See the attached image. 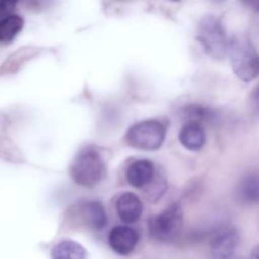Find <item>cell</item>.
Masks as SVG:
<instances>
[{
    "instance_id": "obj_1",
    "label": "cell",
    "mask_w": 259,
    "mask_h": 259,
    "mask_svg": "<svg viewBox=\"0 0 259 259\" xmlns=\"http://www.w3.org/2000/svg\"><path fill=\"white\" fill-rule=\"evenodd\" d=\"M106 166L96 149L85 148L77 154L70 167L73 181L83 187H95L105 177Z\"/></svg>"
},
{
    "instance_id": "obj_5",
    "label": "cell",
    "mask_w": 259,
    "mask_h": 259,
    "mask_svg": "<svg viewBox=\"0 0 259 259\" xmlns=\"http://www.w3.org/2000/svg\"><path fill=\"white\" fill-rule=\"evenodd\" d=\"M166 139V126L159 120H143L134 124L125 134L126 143L141 151H156Z\"/></svg>"
},
{
    "instance_id": "obj_20",
    "label": "cell",
    "mask_w": 259,
    "mask_h": 259,
    "mask_svg": "<svg viewBox=\"0 0 259 259\" xmlns=\"http://www.w3.org/2000/svg\"><path fill=\"white\" fill-rule=\"evenodd\" d=\"M211 2H214V3H222V2H224V0H211Z\"/></svg>"
},
{
    "instance_id": "obj_21",
    "label": "cell",
    "mask_w": 259,
    "mask_h": 259,
    "mask_svg": "<svg viewBox=\"0 0 259 259\" xmlns=\"http://www.w3.org/2000/svg\"><path fill=\"white\" fill-rule=\"evenodd\" d=\"M174 2H177V0H174Z\"/></svg>"
},
{
    "instance_id": "obj_8",
    "label": "cell",
    "mask_w": 259,
    "mask_h": 259,
    "mask_svg": "<svg viewBox=\"0 0 259 259\" xmlns=\"http://www.w3.org/2000/svg\"><path fill=\"white\" fill-rule=\"evenodd\" d=\"M116 212L121 222L133 224L141 219L143 212V204L141 199L133 192H124L116 200Z\"/></svg>"
},
{
    "instance_id": "obj_13",
    "label": "cell",
    "mask_w": 259,
    "mask_h": 259,
    "mask_svg": "<svg viewBox=\"0 0 259 259\" xmlns=\"http://www.w3.org/2000/svg\"><path fill=\"white\" fill-rule=\"evenodd\" d=\"M86 255L85 248L71 239L61 240L51 250L52 259H86Z\"/></svg>"
},
{
    "instance_id": "obj_4",
    "label": "cell",
    "mask_w": 259,
    "mask_h": 259,
    "mask_svg": "<svg viewBox=\"0 0 259 259\" xmlns=\"http://www.w3.org/2000/svg\"><path fill=\"white\" fill-rule=\"evenodd\" d=\"M184 224V214L179 204H172L148 222V233L154 240L171 243L177 239Z\"/></svg>"
},
{
    "instance_id": "obj_3",
    "label": "cell",
    "mask_w": 259,
    "mask_h": 259,
    "mask_svg": "<svg viewBox=\"0 0 259 259\" xmlns=\"http://www.w3.org/2000/svg\"><path fill=\"white\" fill-rule=\"evenodd\" d=\"M197 40L205 52L215 60H222L228 55L230 40L219 18L206 15L197 27Z\"/></svg>"
},
{
    "instance_id": "obj_6",
    "label": "cell",
    "mask_w": 259,
    "mask_h": 259,
    "mask_svg": "<svg viewBox=\"0 0 259 259\" xmlns=\"http://www.w3.org/2000/svg\"><path fill=\"white\" fill-rule=\"evenodd\" d=\"M240 243V235L233 227H223L210 242V252L214 259H229Z\"/></svg>"
},
{
    "instance_id": "obj_9",
    "label": "cell",
    "mask_w": 259,
    "mask_h": 259,
    "mask_svg": "<svg viewBox=\"0 0 259 259\" xmlns=\"http://www.w3.org/2000/svg\"><path fill=\"white\" fill-rule=\"evenodd\" d=\"M156 174L154 164L148 159H137L126 168V180L136 189H144Z\"/></svg>"
},
{
    "instance_id": "obj_11",
    "label": "cell",
    "mask_w": 259,
    "mask_h": 259,
    "mask_svg": "<svg viewBox=\"0 0 259 259\" xmlns=\"http://www.w3.org/2000/svg\"><path fill=\"white\" fill-rule=\"evenodd\" d=\"M80 215L86 227L93 230H101L108 223L105 209L98 201L85 202L80 206Z\"/></svg>"
},
{
    "instance_id": "obj_12",
    "label": "cell",
    "mask_w": 259,
    "mask_h": 259,
    "mask_svg": "<svg viewBox=\"0 0 259 259\" xmlns=\"http://www.w3.org/2000/svg\"><path fill=\"white\" fill-rule=\"evenodd\" d=\"M238 196L245 204H259V171L245 175L238 186Z\"/></svg>"
},
{
    "instance_id": "obj_7",
    "label": "cell",
    "mask_w": 259,
    "mask_h": 259,
    "mask_svg": "<svg viewBox=\"0 0 259 259\" xmlns=\"http://www.w3.org/2000/svg\"><path fill=\"white\" fill-rule=\"evenodd\" d=\"M139 235L133 228L128 227V225H118L114 227L110 230L108 237L109 245L111 249L119 255H126L132 254L134 249H136L137 244H138Z\"/></svg>"
},
{
    "instance_id": "obj_19",
    "label": "cell",
    "mask_w": 259,
    "mask_h": 259,
    "mask_svg": "<svg viewBox=\"0 0 259 259\" xmlns=\"http://www.w3.org/2000/svg\"><path fill=\"white\" fill-rule=\"evenodd\" d=\"M245 8L254 13H259V0H240Z\"/></svg>"
},
{
    "instance_id": "obj_17",
    "label": "cell",
    "mask_w": 259,
    "mask_h": 259,
    "mask_svg": "<svg viewBox=\"0 0 259 259\" xmlns=\"http://www.w3.org/2000/svg\"><path fill=\"white\" fill-rule=\"evenodd\" d=\"M17 4L18 0H0V20L12 15Z\"/></svg>"
},
{
    "instance_id": "obj_15",
    "label": "cell",
    "mask_w": 259,
    "mask_h": 259,
    "mask_svg": "<svg viewBox=\"0 0 259 259\" xmlns=\"http://www.w3.org/2000/svg\"><path fill=\"white\" fill-rule=\"evenodd\" d=\"M24 27V20L19 15H9L0 20V42L9 43L17 37Z\"/></svg>"
},
{
    "instance_id": "obj_10",
    "label": "cell",
    "mask_w": 259,
    "mask_h": 259,
    "mask_svg": "<svg viewBox=\"0 0 259 259\" xmlns=\"http://www.w3.org/2000/svg\"><path fill=\"white\" fill-rule=\"evenodd\" d=\"M179 141L190 151H199L206 142V133L201 124L185 123L179 134Z\"/></svg>"
},
{
    "instance_id": "obj_18",
    "label": "cell",
    "mask_w": 259,
    "mask_h": 259,
    "mask_svg": "<svg viewBox=\"0 0 259 259\" xmlns=\"http://www.w3.org/2000/svg\"><path fill=\"white\" fill-rule=\"evenodd\" d=\"M250 104H252L253 110L259 115V85L254 89L252 96H250Z\"/></svg>"
},
{
    "instance_id": "obj_16",
    "label": "cell",
    "mask_w": 259,
    "mask_h": 259,
    "mask_svg": "<svg viewBox=\"0 0 259 259\" xmlns=\"http://www.w3.org/2000/svg\"><path fill=\"white\" fill-rule=\"evenodd\" d=\"M166 187H167L166 179L163 177V175L158 174L156 169V174H154L153 179H152V181L144 187V189H146L144 191H146L147 197H148L149 200L156 201V200H158L159 197L164 194Z\"/></svg>"
},
{
    "instance_id": "obj_14",
    "label": "cell",
    "mask_w": 259,
    "mask_h": 259,
    "mask_svg": "<svg viewBox=\"0 0 259 259\" xmlns=\"http://www.w3.org/2000/svg\"><path fill=\"white\" fill-rule=\"evenodd\" d=\"M182 120L185 123H197V124H205V123H212L217 120V113L212 109L205 108L202 105H187L182 108L181 110Z\"/></svg>"
},
{
    "instance_id": "obj_2",
    "label": "cell",
    "mask_w": 259,
    "mask_h": 259,
    "mask_svg": "<svg viewBox=\"0 0 259 259\" xmlns=\"http://www.w3.org/2000/svg\"><path fill=\"white\" fill-rule=\"evenodd\" d=\"M230 65L239 80L250 82L259 76V53L247 38L230 40Z\"/></svg>"
}]
</instances>
